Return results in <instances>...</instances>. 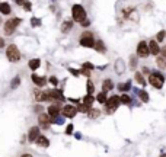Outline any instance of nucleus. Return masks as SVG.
<instances>
[{"instance_id":"18","label":"nucleus","mask_w":166,"mask_h":157,"mask_svg":"<svg viewBox=\"0 0 166 157\" xmlns=\"http://www.w3.org/2000/svg\"><path fill=\"white\" fill-rule=\"evenodd\" d=\"M96 100L98 102H101V103H106V100H108V95H106V92H101V93H98V96H96Z\"/></svg>"},{"instance_id":"43","label":"nucleus","mask_w":166,"mask_h":157,"mask_svg":"<svg viewBox=\"0 0 166 157\" xmlns=\"http://www.w3.org/2000/svg\"><path fill=\"white\" fill-rule=\"evenodd\" d=\"M162 157H166V156H162Z\"/></svg>"},{"instance_id":"3","label":"nucleus","mask_w":166,"mask_h":157,"mask_svg":"<svg viewBox=\"0 0 166 157\" xmlns=\"http://www.w3.org/2000/svg\"><path fill=\"white\" fill-rule=\"evenodd\" d=\"M6 55H7V60L12 61V63H16L21 58V52H19V50H18L16 45H9L7 47V51H6Z\"/></svg>"},{"instance_id":"41","label":"nucleus","mask_w":166,"mask_h":157,"mask_svg":"<svg viewBox=\"0 0 166 157\" xmlns=\"http://www.w3.org/2000/svg\"><path fill=\"white\" fill-rule=\"evenodd\" d=\"M16 1H18L19 4H23V0H16Z\"/></svg>"},{"instance_id":"27","label":"nucleus","mask_w":166,"mask_h":157,"mask_svg":"<svg viewBox=\"0 0 166 157\" xmlns=\"http://www.w3.org/2000/svg\"><path fill=\"white\" fill-rule=\"evenodd\" d=\"M135 80H137V83H138L140 86H144V84H146L144 78H143V76H141L140 73H137V74H135Z\"/></svg>"},{"instance_id":"11","label":"nucleus","mask_w":166,"mask_h":157,"mask_svg":"<svg viewBox=\"0 0 166 157\" xmlns=\"http://www.w3.org/2000/svg\"><path fill=\"white\" fill-rule=\"evenodd\" d=\"M40 137V128L38 127H32L31 129H29V134H28V140L32 143V141H35L37 138Z\"/></svg>"},{"instance_id":"38","label":"nucleus","mask_w":166,"mask_h":157,"mask_svg":"<svg viewBox=\"0 0 166 157\" xmlns=\"http://www.w3.org/2000/svg\"><path fill=\"white\" fill-rule=\"evenodd\" d=\"M50 80H51V83H52V84H57V78H55V77H51Z\"/></svg>"},{"instance_id":"36","label":"nucleus","mask_w":166,"mask_h":157,"mask_svg":"<svg viewBox=\"0 0 166 157\" xmlns=\"http://www.w3.org/2000/svg\"><path fill=\"white\" fill-rule=\"evenodd\" d=\"M23 7H25V10H31V3H23Z\"/></svg>"},{"instance_id":"14","label":"nucleus","mask_w":166,"mask_h":157,"mask_svg":"<svg viewBox=\"0 0 166 157\" xmlns=\"http://www.w3.org/2000/svg\"><path fill=\"white\" fill-rule=\"evenodd\" d=\"M40 125L44 127V128H47L48 127V124H50V121H51V118L48 117V114H40Z\"/></svg>"},{"instance_id":"30","label":"nucleus","mask_w":166,"mask_h":157,"mask_svg":"<svg viewBox=\"0 0 166 157\" xmlns=\"http://www.w3.org/2000/svg\"><path fill=\"white\" fill-rule=\"evenodd\" d=\"M165 31H160L157 35H156V42H160V41H163V38H165Z\"/></svg>"},{"instance_id":"19","label":"nucleus","mask_w":166,"mask_h":157,"mask_svg":"<svg viewBox=\"0 0 166 157\" xmlns=\"http://www.w3.org/2000/svg\"><path fill=\"white\" fill-rule=\"evenodd\" d=\"M0 12L3 15H9L10 13V4L9 3H0Z\"/></svg>"},{"instance_id":"32","label":"nucleus","mask_w":166,"mask_h":157,"mask_svg":"<svg viewBox=\"0 0 166 157\" xmlns=\"http://www.w3.org/2000/svg\"><path fill=\"white\" fill-rule=\"evenodd\" d=\"M73 129H74V128H73V125H69V127H67V129H66V134L72 135V134H73Z\"/></svg>"},{"instance_id":"24","label":"nucleus","mask_w":166,"mask_h":157,"mask_svg":"<svg viewBox=\"0 0 166 157\" xmlns=\"http://www.w3.org/2000/svg\"><path fill=\"white\" fill-rule=\"evenodd\" d=\"M77 108V112H83V114H87L89 111H90V108L89 106H86L84 103H80L79 106H76Z\"/></svg>"},{"instance_id":"29","label":"nucleus","mask_w":166,"mask_h":157,"mask_svg":"<svg viewBox=\"0 0 166 157\" xmlns=\"http://www.w3.org/2000/svg\"><path fill=\"white\" fill-rule=\"evenodd\" d=\"M93 90H95V86H93V83L89 80V81H87V95H92Z\"/></svg>"},{"instance_id":"23","label":"nucleus","mask_w":166,"mask_h":157,"mask_svg":"<svg viewBox=\"0 0 166 157\" xmlns=\"http://www.w3.org/2000/svg\"><path fill=\"white\" fill-rule=\"evenodd\" d=\"M99 114H101V111H99V109H92V108H90V111L87 112L89 118H92V119L98 118V117H99Z\"/></svg>"},{"instance_id":"25","label":"nucleus","mask_w":166,"mask_h":157,"mask_svg":"<svg viewBox=\"0 0 166 157\" xmlns=\"http://www.w3.org/2000/svg\"><path fill=\"white\" fill-rule=\"evenodd\" d=\"M120 100H121V103H125V105H130V103H131V98H130L128 95L120 96Z\"/></svg>"},{"instance_id":"17","label":"nucleus","mask_w":166,"mask_h":157,"mask_svg":"<svg viewBox=\"0 0 166 157\" xmlns=\"http://www.w3.org/2000/svg\"><path fill=\"white\" fill-rule=\"evenodd\" d=\"M93 47H95L96 51H99V52H105V45H104V42H102L101 39H96Z\"/></svg>"},{"instance_id":"10","label":"nucleus","mask_w":166,"mask_h":157,"mask_svg":"<svg viewBox=\"0 0 166 157\" xmlns=\"http://www.w3.org/2000/svg\"><path fill=\"white\" fill-rule=\"evenodd\" d=\"M48 95H50V98H51V99H54V100H64V96H63L61 90H58V89L48 90Z\"/></svg>"},{"instance_id":"12","label":"nucleus","mask_w":166,"mask_h":157,"mask_svg":"<svg viewBox=\"0 0 166 157\" xmlns=\"http://www.w3.org/2000/svg\"><path fill=\"white\" fill-rule=\"evenodd\" d=\"M35 98H37V100H51V98H50V95H48V92H41V90H35Z\"/></svg>"},{"instance_id":"16","label":"nucleus","mask_w":166,"mask_h":157,"mask_svg":"<svg viewBox=\"0 0 166 157\" xmlns=\"http://www.w3.org/2000/svg\"><path fill=\"white\" fill-rule=\"evenodd\" d=\"M35 141H37V144H38V146H41V147H48V146H50L48 138H47V137H44V135H40Z\"/></svg>"},{"instance_id":"2","label":"nucleus","mask_w":166,"mask_h":157,"mask_svg":"<svg viewBox=\"0 0 166 157\" xmlns=\"http://www.w3.org/2000/svg\"><path fill=\"white\" fill-rule=\"evenodd\" d=\"M72 13H73V19L76 22L83 23V21L86 19V10L83 9V6H80V4H74L73 9H72Z\"/></svg>"},{"instance_id":"34","label":"nucleus","mask_w":166,"mask_h":157,"mask_svg":"<svg viewBox=\"0 0 166 157\" xmlns=\"http://www.w3.org/2000/svg\"><path fill=\"white\" fill-rule=\"evenodd\" d=\"M18 84H19V77H16L12 81V87H18Z\"/></svg>"},{"instance_id":"22","label":"nucleus","mask_w":166,"mask_h":157,"mask_svg":"<svg viewBox=\"0 0 166 157\" xmlns=\"http://www.w3.org/2000/svg\"><path fill=\"white\" fill-rule=\"evenodd\" d=\"M40 67V60L38 58H32L31 61H29V69L31 70H37Z\"/></svg>"},{"instance_id":"31","label":"nucleus","mask_w":166,"mask_h":157,"mask_svg":"<svg viewBox=\"0 0 166 157\" xmlns=\"http://www.w3.org/2000/svg\"><path fill=\"white\" fill-rule=\"evenodd\" d=\"M120 90H123V92H127L128 89H130V81H127L124 84H120V87H118Z\"/></svg>"},{"instance_id":"26","label":"nucleus","mask_w":166,"mask_h":157,"mask_svg":"<svg viewBox=\"0 0 166 157\" xmlns=\"http://www.w3.org/2000/svg\"><path fill=\"white\" fill-rule=\"evenodd\" d=\"M138 96H140V99H141L143 102H149V95H147V92L141 90V92L138 93Z\"/></svg>"},{"instance_id":"7","label":"nucleus","mask_w":166,"mask_h":157,"mask_svg":"<svg viewBox=\"0 0 166 157\" xmlns=\"http://www.w3.org/2000/svg\"><path fill=\"white\" fill-rule=\"evenodd\" d=\"M61 112H63V115L66 118H74L76 114H77V108L73 106V105H66V106L61 109Z\"/></svg>"},{"instance_id":"1","label":"nucleus","mask_w":166,"mask_h":157,"mask_svg":"<svg viewBox=\"0 0 166 157\" xmlns=\"http://www.w3.org/2000/svg\"><path fill=\"white\" fill-rule=\"evenodd\" d=\"M149 81H150V84H152L153 87H156V89H160V87L163 86L165 76H163V74H160L159 71H153V73L150 74V77H149Z\"/></svg>"},{"instance_id":"33","label":"nucleus","mask_w":166,"mask_h":157,"mask_svg":"<svg viewBox=\"0 0 166 157\" xmlns=\"http://www.w3.org/2000/svg\"><path fill=\"white\" fill-rule=\"evenodd\" d=\"M83 69H86V70H92V69H93V66H92V64H89V63H84V64H83Z\"/></svg>"},{"instance_id":"42","label":"nucleus","mask_w":166,"mask_h":157,"mask_svg":"<svg viewBox=\"0 0 166 157\" xmlns=\"http://www.w3.org/2000/svg\"><path fill=\"white\" fill-rule=\"evenodd\" d=\"M163 54H165V55H166V48H165V50H163Z\"/></svg>"},{"instance_id":"21","label":"nucleus","mask_w":166,"mask_h":157,"mask_svg":"<svg viewBox=\"0 0 166 157\" xmlns=\"http://www.w3.org/2000/svg\"><path fill=\"white\" fill-rule=\"evenodd\" d=\"M93 100H95V98L92 96V95H86L84 98H83V103L86 105V106H92V103H93Z\"/></svg>"},{"instance_id":"5","label":"nucleus","mask_w":166,"mask_h":157,"mask_svg":"<svg viewBox=\"0 0 166 157\" xmlns=\"http://www.w3.org/2000/svg\"><path fill=\"white\" fill-rule=\"evenodd\" d=\"M19 23H21L19 19H10V21H7V22L4 23V34H6V35H12V34L15 32V29L18 28Z\"/></svg>"},{"instance_id":"6","label":"nucleus","mask_w":166,"mask_h":157,"mask_svg":"<svg viewBox=\"0 0 166 157\" xmlns=\"http://www.w3.org/2000/svg\"><path fill=\"white\" fill-rule=\"evenodd\" d=\"M80 45L87 47V48H92V47L95 45V38H93V35H92L90 32L82 34V37H80Z\"/></svg>"},{"instance_id":"9","label":"nucleus","mask_w":166,"mask_h":157,"mask_svg":"<svg viewBox=\"0 0 166 157\" xmlns=\"http://www.w3.org/2000/svg\"><path fill=\"white\" fill-rule=\"evenodd\" d=\"M60 109H61V106L60 105H51V106H48V117L50 118H57L60 115Z\"/></svg>"},{"instance_id":"8","label":"nucleus","mask_w":166,"mask_h":157,"mask_svg":"<svg viewBox=\"0 0 166 157\" xmlns=\"http://www.w3.org/2000/svg\"><path fill=\"white\" fill-rule=\"evenodd\" d=\"M150 54V51H149V45L144 42V41H141L140 44H138V47H137V55L138 57H147Z\"/></svg>"},{"instance_id":"28","label":"nucleus","mask_w":166,"mask_h":157,"mask_svg":"<svg viewBox=\"0 0 166 157\" xmlns=\"http://www.w3.org/2000/svg\"><path fill=\"white\" fill-rule=\"evenodd\" d=\"M70 28H73V23L69 21V22H64V25H63V32H67Z\"/></svg>"},{"instance_id":"4","label":"nucleus","mask_w":166,"mask_h":157,"mask_svg":"<svg viewBox=\"0 0 166 157\" xmlns=\"http://www.w3.org/2000/svg\"><path fill=\"white\" fill-rule=\"evenodd\" d=\"M120 103H121V100H120V96H117V95H114V96H109V98H108V100H106V103H105V109H108L109 112H112V111L118 109Z\"/></svg>"},{"instance_id":"39","label":"nucleus","mask_w":166,"mask_h":157,"mask_svg":"<svg viewBox=\"0 0 166 157\" xmlns=\"http://www.w3.org/2000/svg\"><path fill=\"white\" fill-rule=\"evenodd\" d=\"M21 157H32V156H31V154H28V153H25V154H22Z\"/></svg>"},{"instance_id":"35","label":"nucleus","mask_w":166,"mask_h":157,"mask_svg":"<svg viewBox=\"0 0 166 157\" xmlns=\"http://www.w3.org/2000/svg\"><path fill=\"white\" fill-rule=\"evenodd\" d=\"M80 74H83V76H90V74H89V70H86V69H82V70H80Z\"/></svg>"},{"instance_id":"20","label":"nucleus","mask_w":166,"mask_h":157,"mask_svg":"<svg viewBox=\"0 0 166 157\" xmlns=\"http://www.w3.org/2000/svg\"><path fill=\"white\" fill-rule=\"evenodd\" d=\"M102 86H104V92H108V90H111V89H114V83L108 78V80H104V83H102Z\"/></svg>"},{"instance_id":"40","label":"nucleus","mask_w":166,"mask_h":157,"mask_svg":"<svg viewBox=\"0 0 166 157\" xmlns=\"http://www.w3.org/2000/svg\"><path fill=\"white\" fill-rule=\"evenodd\" d=\"M3 45H4V41H3V39L0 38V47H3Z\"/></svg>"},{"instance_id":"15","label":"nucleus","mask_w":166,"mask_h":157,"mask_svg":"<svg viewBox=\"0 0 166 157\" xmlns=\"http://www.w3.org/2000/svg\"><path fill=\"white\" fill-rule=\"evenodd\" d=\"M32 81H34L37 86H40V87H42V86L47 84V78L45 77H38L37 74H32Z\"/></svg>"},{"instance_id":"37","label":"nucleus","mask_w":166,"mask_h":157,"mask_svg":"<svg viewBox=\"0 0 166 157\" xmlns=\"http://www.w3.org/2000/svg\"><path fill=\"white\" fill-rule=\"evenodd\" d=\"M42 109H44V108H42V106H40V105H38V106H35V112H40V114H41Z\"/></svg>"},{"instance_id":"13","label":"nucleus","mask_w":166,"mask_h":157,"mask_svg":"<svg viewBox=\"0 0 166 157\" xmlns=\"http://www.w3.org/2000/svg\"><path fill=\"white\" fill-rule=\"evenodd\" d=\"M149 51H150L153 55H157V54H159L160 48H159V45H157V42H156V41H153V39H152V41L149 42Z\"/></svg>"}]
</instances>
